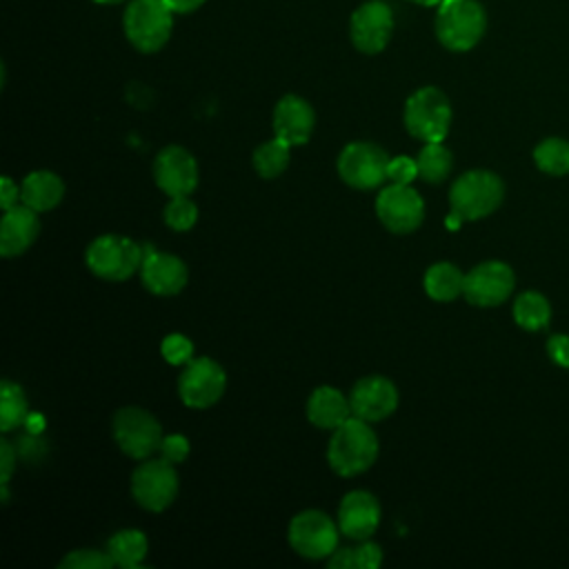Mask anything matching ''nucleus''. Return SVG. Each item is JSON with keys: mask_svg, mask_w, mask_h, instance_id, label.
I'll list each match as a JSON object with an SVG mask.
<instances>
[{"mask_svg": "<svg viewBox=\"0 0 569 569\" xmlns=\"http://www.w3.org/2000/svg\"><path fill=\"white\" fill-rule=\"evenodd\" d=\"M18 198H20V187L9 176H2V180H0V207H2V211L16 207Z\"/></svg>", "mask_w": 569, "mask_h": 569, "instance_id": "obj_38", "label": "nucleus"}, {"mask_svg": "<svg viewBox=\"0 0 569 569\" xmlns=\"http://www.w3.org/2000/svg\"><path fill=\"white\" fill-rule=\"evenodd\" d=\"M62 196H64V182L60 180L58 173L47 171V169H38V171L27 173L22 184H20L22 204L31 207L38 213L58 207Z\"/></svg>", "mask_w": 569, "mask_h": 569, "instance_id": "obj_22", "label": "nucleus"}, {"mask_svg": "<svg viewBox=\"0 0 569 569\" xmlns=\"http://www.w3.org/2000/svg\"><path fill=\"white\" fill-rule=\"evenodd\" d=\"M413 4H420V7H438L442 0H409Z\"/></svg>", "mask_w": 569, "mask_h": 569, "instance_id": "obj_43", "label": "nucleus"}, {"mask_svg": "<svg viewBox=\"0 0 569 569\" xmlns=\"http://www.w3.org/2000/svg\"><path fill=\"white\" fill-rule=\"evenodd\" d=\"M144 260V244L118 236L104 233L93 238L84 249V264L102 280L120 282L140 271Z\"/></svg>", "mask_w": 569, "mask_h": 569, "instance_id": "obj_3", "label": "nucleus"}, {"mask_svg": "<svg viewBox=\"0 0 569 569\" xmlns=\"http://www.w3.org/2000/svg\"><path fill=\"white\" fill-rule=\"evenodd\" d=\"M111 431L118 449L133 460H147L164 438L160 420L142 407H120L113 413Z\"/></svg>", "mask_w": 569, "mask_h": 569, "instance_id": "obj_7", "label": "nucleus"}, {"mask_svg": "<svg viewBox=\"0 0 569 569\" xmlns=\"http://www.w3.org/2000/svg\"><path fill=\"white\" fill-rule=\"evenodd\" d=\"M451 102L438 87L416 89L402 111L405 129L422 142H442L451 127Z\"/></svg>", "mask_w": 569, "mask_h": 569, "instance_id": "obj_6", "label": "nucleus"}, {"mask_svg": "<svg viewBox=\"0 0 569 569\" xmlns=\"http://www.w3.org/2000/svg\"><path fill=\"white\" fill-rule=\"evenodd\" d=\"M160 353L169 365H187L193 358V342L184 333H169L160 342Z\"/></svg>", "mask_w": 569, "mask_h": 569, "instance_id": "obj_32", "label": "nucleus"}, {"mask_svg": "<svg viewBox=\"0 0 569 569\" xmlns=\"http://www.w3.org/2000/svg\"><path fill=\"white\" fill-rule=\"evenodd\" d=\"M18 462V451L9 440H0V485H9V478L16 469Z\"/></svg>", "mask_w": 569, "mask_h": 569, "instance_id": "obj_37", "label": "nucleus"}, {"mask_svg": "<svg viewBox=\"0 0 569 569\" xmlns=\"http://www.w3.org/2000/svg\"><path fill=\"white\" fill-rule=\"evenodd\" d=\"M378 220L391 233H411L425 220V200L411 184H389L376 198Z\"/></svg>", "mask_w": 569, "mask_h": 569, "instance_id": "obj_12", "label": "nucleus"}, {"mask_svg": "<svg viewBox=\"0 0 569 569\" xmlns=\"http://www.w3.org/2000/svg\"><path fill=\"white\" fill-rule=\"evenodd\" d=\"M505 198V184L498 173L487 169L465 171L453 180L449 189L451 211L458 213L465 222L480 220L493 213Z\"/></svg>", "mask_w": 569, "mask_h": 569, "instance_id": "obj_4", "label": "nucleus"}, {"mask_svg": "<svg viewBox=\"0 0 569 569\" xmlns=\"http://www.w3.org/2000/svg\"><path fill=\"white\" fill-rule=\"evenodd\" d=\"M513 320L527 331L545 329L551 320L549 300L538 291H525L513 302Z\"/></svg>", "mask_w": 569, "mask_h": 569, "instance_id": "obj_26", "label": "nucleus"}, {"mask_svg": "<svg viewBox=\"0 0 569 569\" xmlns=\"http://www.w3.org/2000/svg\"><path fill=\"white\" fill-rule=\"evenodd\" d=\"M40 233L38 211L27 204H16L2 213L0 220V256L16 258L24 253Z\"/></svg>", "mask_w": 569, "mask_h": 569, "instance_id": "obj_20", "label": "nucleus"}, {"mask_svg": "<svg viewBox=\"0 0 569 569\" xmlns=\"http://www.w3.org/2000/svg\"><path fill=\"white\" fill-rule=\"evenodd\" d=\"M24 427H27V431H29L31 436L42 433V429H44V418H42V413H31V411H29V416H27V420H24Z\"/></svg>", "mask_w": 569, "mask_h": 569, "instance_id": "obj_41", "label": "nucleus"}, {"mask_svg": "<svg viewBox=\"0 0 569 569\" xmlns=\"http://www.w3.org/2000/svg\"><path fill=\"white\" fill-rule=\"evenodd\" d=\"M516 287V276L507 262L487 260L465 273L462 296L473 307H498Z\"/></svg>", "mask_w": 569, "mask_h": 569, "instance_id": "obj_14", "label": "nucleus"}, {"mask_svg": "<svg viewBox=\"0 0 569 569\" xmlns=\"http://www.w3.org/2000/svg\"><path fill=\"white\" fill-rule=\"evenodd\" d=\"M107 551L116 567L133 569V567L142 565V560L149 551V542H147L144 531H140V529H120L107 540Z\"/></svg>", "mask_w": 569, "mask_h": 569, "instance_id": "obj_24", "label": "nucleus"}, {"mask_svg": "<svg viewBox=\"0 0 569 569\" xmlns=\"http://www.w3.org/2000/svg\"><path fill=\"white\" fill-rule=\"evenodd\" d=\"M376 458H378V436L367 420L351 416L331 431V440L327 447V462L338 476L342 478L358 476L367 471L376 462Z\"/></svg>", "mask_w": 569, "mask_h": 569, "instance_id": "obj_1", "label": "nucleus"}, {"mask_svg": "<svg viewBox=\"0 0 569 569\" xmlns=\"http://www.w3.org/2000/svg\"><path fill=\"white\" fill-rule=\"evenodd\" d=\"M93 2H98V4H120L124 0H93Z\"/></svg>", "mask_w": 569, "mask_h": 569, "instance_id": "obj_44", "label": "nucleus"}, {"mask_svg": "<svg viewBox=\"0 0 569 569\" xmlns=\"http://www.w3.org/2000/svg\"><path fill=\"white\" fill-rule=\"evenodd\" d=\"M425 293L436 302H451L465 289V273L453 262H436L425 271Z\"/></svg>", "mask_w": 569, "mask_h": 569, "instance_id": "obj_23", "label": "nucleus"}, {"mask_svg": "<svg viewBox=\"0 0 569 569\" xmlns=\"http://www.w3.org/2000/svg\"><path fill=\"white\" fill-rule=\"evenodd\" d=\"M393 24V11L387 2L367 0L351 13L349 38L358 51L373 56L389 44Z\"/></svg>", "mask_w": 569, "mask_h": 569, "instance_id": "obj_13", "label": "nucleus"}, {"mask_svg": "<svg viewBox=\"0 0 569 569\" xmlns=\"http://www.w3.org/2000/svg\"><path fill=\"white\" fill-rule=\"evenodd\" d=\"M338 522L320 509H305L289 522L287 538L291 549L309 560L329 558L338 549Z\"/></svg>", "mask_w": 569, "mask_h": 569, "instance_id": "obj_8", "label": "nucleus"}, {"mask_svg": "<svg viewBox=\"0 0 569 569\" xmlns=\"http://www.w3.org/2000/svg\"><path fill=\"white\" fill-rule=\"evenodd\" d=\"M29 416V402L24 398V391L13 380L0 382V431L9 433L24 425Z\"/></svg>", "mask_w": 569, "mask_h": 569, "instance_id": "obj_27", "label": "nucleus"}, {"mask_svg": "<svg viewBox=\"0 0 569 569\" xmlns=\"http://www.w3.org/2000/svg\"><path fill=\"white\" fill-rule=\"evenodd\" d=\"M140 280L144 289L156 296H176L184 289L189 280L187 264L173 256L144 244V260L140 267Z\"/></svg>", "mask_w": 569, "mask_h": 569, "instance_id": "obj_17", "label": "nucleus"}, {"mask_svg": "<svg viewBox=\"0 0 569 569\" xmlns=\"http://www.w3.org/2000/svg\"><path fill=\"white\" fill-rule=\"evenodd\" d=\"M173 16L164 0H131L122 16V29L138 51L156 53L171 38Z\"/></svg>", "mask_w": 569, "mask_h": 569, "instance_id": "obj_5", "label": "nucleus"}, {"mask_svg": "<svg viewBox=\"0 0 569 569\" xmlns=\"http://www.w3.org/2000/svg\"><path fill=\"white\" fill-rule=\"evenodd\" d=\"M189 449H191V447H189V440H187L182 433H169V436L162 438L158 453H160V458H164L167 462L180 465V462L187 460Z\"/></svg>", "mask_w": 569, "mask_h": 569, "instance_id": "obj_34", "label": "nucleus"}, {"mask_svg": "<svg viewBox=\"0 0 569 569\" xmlns=\"http://www.w3.org/2000/svg\"><path fill=\"white\" fill-rule=\"evenodd\" d=\"M176 465L164 458H147L131 473L133 500L147 511H164L178 496Z\"/></svg>", "mask_w": 569, "mask_h": 569, "instance_id": "obj_9", "label": "nucleus"}, {"mask_svg": "<svg viewBox=\"0 0 569 569\" xmlns=\"http://www.w3.org/2000/svg\"><path fill=\"white\" fill-rule=\"evenodd\" d=\"M533 162L540 171L549 176L569 173V142L562 138H545L533 149Z\"/></svg>", "mask_w": 569, "mask_h": 569, "instance_id": "obj_29", "label": "nucleus"}, {"mask_svg": "<svg viewBox=\"0 0 569 569\" xmlns=\"http://www.w3.org/2000/svg\"><path fill=\"white\" fill-rule=\"evenodd\" d=\"M349 405L351 416L367 422H378L396 411L398 389L385 376H365L353 385L349 393Z\"/></svg>", "mask_w": 569, "mask_h": 569, "instance_id": "obj_16", "label": "nucleus"}, {"mask_svg": "<svg viewBox=\"0 0 569 569\" xmlns=\"http://www.w3.org/2000/svg\"><path fill=\"white\" fill-rule=\"evenodd\" d=\"M307 418L313 427L333 431L347 418H351L349 396H345L340 389L331 385L316 387L307 400Z\"/></svg>", "mask_w": 569, "mask_h": 569, "instance_id": "obj_21", "label": "nucleus"}, {"mask_svg": "<svg viewBox=\"0 0 569 569\" xmlns=\"http://www.w3.org/2000/svg\"><path fill=\"white\" fill-rule=\"evenodd\" d=\"M164 2H167V7H169L176 16L193 13V11H198V9L204 4V0H164Z\"/></svg>", "mask_w": 569, "mask_h": 569, "instance_id": "obj_40", "label": "nucleus"}, {"mask_svg": "<svg viewBox=\"0 0 569 569\" xmlns=\"http://www.w3.org/2000/svg\"><path fill=\"white\" fill-rule=\"evenodd\" d=\"M547 353L549 358L560 365V367H569V336L567 333H556L547 340Z\"/></svg>", "mask_w": 569, "mask_h": 569, "instance_id": "obj_36", "label": "nucleus"}, {"mask_svg": "<svg viewBox=\"0 0 569 569\" xmlns=\"http://www.w3.org/2000/svg\"><path fill=\"white\" fill-rule=\"evenodd\" d=\"M380 525V502L367 489L345 493L338 505V527L351 540H369Z\"/></svg>", "mask_w": 569, "mask_h": 569, "instance_id": "obj_18", "label": "nucleus"}, {"mask_svg": "<svg viewBox=\"0 0 569 569\" xmlns=\"http://www.w3.org/2000/svg\"><path fill=\"white\" fill-rule=\"evenodd\" d=\"M436 38L449 51L473 49L487 29V16L478 0H442L436 9Z\"/></svg>", "mask_w": 569, "mask_h": 569, "instance_id": "obj_2", "label": "nucleus"}, {"mask_svg": "<svg viewBox=\"0 0 569 569\" xmlns=\"http://www.w3.org/2000/svg\"><path fill=\"white\" fill-rule=\"evenodd\" d=\"M198 220V204L189 196H176L164 207V222L173 231H189Z\"/></svg>", "mask_w": 569, "mask_h": 569, "instance_id": "obj_30", "label": "nucleus"}, {"mask_svg": "<svg viewBox=\"0 0 569 569\" xmlns=\"http://www.w3.org/2000/svg\"><path fill=\"white\" fill-rule=\"evenodd\" d=\"M60 569H109L116 567L109 551L104 549H73L69 551L60 565Z\"/></svg>", "mask_w": 569, "mask_h": 569, "instance_id": "obj_31", "label": "nucleus"}, {"mask_svg": "<svg viewBox=\"0 0 569 569\" xmlns=\"http://www.w3.org/2000/svg\"><path fill=\"white\" fill-rule=\"evenodd\" d=\"M289 158H291V144L276 136L271 140L260 142L253 149L251 162H253V169L258 171L260 178L273 180V178H278L287 169Z\"/></svg>", "mask_w": 569, "mask_h": 569, "instance_id": "obj_25", "label": "nucleus"}, {"mask_svg": "<svg viewBox=\"0 0 569 569\" xmlns=\"http://www.w3.org/2000/svg\"><path fill=\"white\" fill-rule=\"evenodd\" d=\"M416 178H420L418 173V160L409 158V156H393L389 158L387 164V180L393 184H411Z\"/></svg>", "mask_w": 569, "mask_h": 569, "instance_id": "obj_33", "label": "nucleus"}, {"mask_svg": "<svg viewBox=\"0 0 569 569\" xmlns=\"http://www.w3.org/2000/svg\"><path fill=\"white\" fill-rule=\"evenodd\" d=\"M389 156L373 142L356 140L342 147L338 156V173L353 189H376L387 180Z\"/></svg>", "mask_w": 569, "mask_h": 569, "instance_id": "obj_10", "label": "nucleus"}, {"mask_svg": "<svg viewBox=\"0 0 569 569\" xmlns=\"http://www.w3.org/2000/svg\"><path fill=\"white\" fill-rule=\"evenodd\" d=\"M356 569H378L382 565V549L371 540H362L360 547L353 549Z\"/></svg>", "mask_w": 569, "mask_h": 569, "instance_id": "obj_35", "label": "nucleus"}, {"mask_svg": "<svg viewBox=\"0 0 569 569\" xmlns=\"http://www.w3.org/2000/svg\"><path fill=\"white\" fill-rule=\"evenodd\" d=\"M462 222H465V220H462L458 213H453V211H451V213L447 216V220H445V224H447L451 231H456V229H458Z\"/></svg>", "mask_w": 569, "mask_h": 569, "instance_id": "obj_42", "label": "nucleus"}, {"mask_svg": "<svg viewBox=\"0 0 569 569\" xmlns=\"http://www.w3.org/2000/svg\"><path fill=\"white\" fill-rule=\"evenodd\" d=\"M329 567H331V569H356L353 549H349V547L336 549V551L329 556Z\"/></svg>", "mask_w": 569, "mask_h": 569, "instance_id": "obj_39", "label": "nucleus"}, {"mask_svg": "<svg viewBox=\"0 0 569 569\" xmlns=\"http://www.w3.org/2000/svg\"><path fill=\"white\" fill-rule=\"evenodd\" d=\"M227 389L224 369L209 356H193L180 378H178V396L191 409H207L216 405Z\"/></svg>", "mask_w": 569, "mask_h": 569, "instance_id": "obj_11", "label": "nucleus"}, {"mask_svg": "<svg viewBox=\"0 0 569 569\" xmlns=\"http://www.w3.org/2000/svg\"><path fill=\"white\" fill-rule=\"evenodd\" d=\"M153 180L171 198L189 196L198 184V162L184 147L169 144L153 160Z\"/></svg>", "mask_w": 569, "mask_h": 569, "instance_id": "obj_15", "label": "nucleus"}, {"mask_svg": "<svg viewBox=\"0 0 569 569\" xmlns=\"http://www.w3.org/2000/svg\"><path fill=\"white\" fill-rule=\"evenodd\" d=\"M313 124H316V113L305 98L296 93H287L276 102L273 133L284 142H289L291 147L309 142L313 133Z\"/></svg>", "mask_w": 569, "mask_h": 569, "instance_id": "obj_19", "label": "nucleus"}, {"mask_svg": "<svg viewBox=\"0 0 569 569\" xmlns=\"http://www.w3.org/2000/svg\"><path fill=\"white\" fill-rule=\"evenodd\" d=\"M416 160L420 178L431 184L442 182L453 169V153L442 142H425Z\"/></svg>", "mask_w": 569, "mask_h": 569, "instance_id": "obj_28", "label": "nucleus"}]
</instances>
